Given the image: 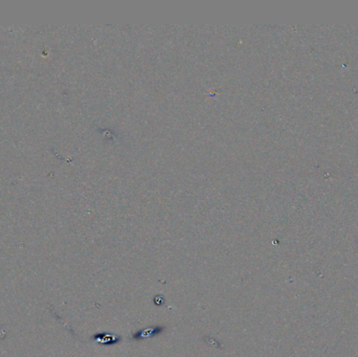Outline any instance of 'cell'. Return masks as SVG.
I'll list each match as a JSON object with an SVG mask.
<instances>
[{"mask_svg": "<svg viewBox=\"0 0 358 357\" xmlns=\"http://www.w3.org/2000/svg\"><path fill=\"white\" fill-rule=\"evenodd\" d=\"M161 327L159 328H149V329H146V330H142V331H139L138 333H135L134 334V338L135 339H139V338H145V337H152L153 335L156 334V330H159Z\"/></svg>", "mask_w": 358, "mask_h": 357, "instance_id": "6da1fadb", "label": "cell"}, {"mask_svg": "<svg viewBox=\"0 0 358 357\" xmlns=\"http://www.w3.org/2000/svg\"><path fill=\"white\" fill-rule=\"evenodd\" d=\"M101 335L103 337L97 338L96 340L97 341H102L103 344H105V345H114V344H117V342L120 341V337H117V336L111 335V334H101Z\"/></svg>", "mask_w": 358, "mask_h": 357, "instance_id": "7a4b0ae2", "label": "cell"}]
</instances>
